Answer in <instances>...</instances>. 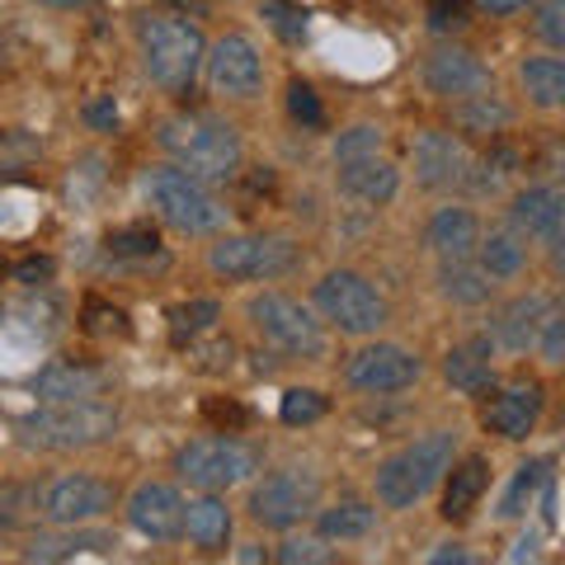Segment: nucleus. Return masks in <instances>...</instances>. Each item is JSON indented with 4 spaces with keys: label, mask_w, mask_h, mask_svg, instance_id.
Here are the masks:
<instances>
[{
    "label": "nucleus",
    "mask_w": 565,
    "mask_h": 565,
    "mask_svg": "<svg viewBox=\"0 0 565 565\" xmlns=\"http://www.w3.org/2000/svg\"><path fill=\"white\" fill-rule=\"evenodd\" d=\"M14 278L29 282V288H39L43 278H52V259H43V255H39V259H24L20 269H14Z\"/></svg>",
    "instance_id": "nucleus-46"
},
{
    "label": "nucleus",
    "mask_w": 565,
    "mask_h": 565,
    "mask_svg": "<svg viewBox=\"0 0 565 565\" xmlns=\"http://www.w3.org/2000/svg\"><path fill=\"white\" fill-rule=\"evenodd\" d=\"M217 316L222 307L212 302V297H193V302H180V307H170V340L174 344H193L199 334H207L212 326H217Z\"/></svg>",
    "instance_id": "nucleus-29"
},
{
    "label": "nucleus",
    "mask_w": 565,
    "mask_h": 565,
    "mask_svg": "<svg viewBox=\"0 0 565 565\" xmlns=\"http://www.w3.org/2000/svg\"><path fill=\"white\" fill-rule=\"evenodd\" d=\"M278 415H282V424H316L326 415V396L311 392V386H292V392H282Z\"/></svg>",
    "instance_id": "nucleus-35"
},
{
    "label": "nucleus",
    "mask_w": 565,
    "mask_h": 565,
    "mask_svg": "<svg viewBox=\"0 0 565 565\" xmlns=\"http://www.w3.org/2000/svg\"><path fill=\"white\" fill-rule=\"evenodd\" d=\"M174 467H180V476L189 486L217 494V490L250 481L259 471V448L241 444V438H193V444L180 448Z\"/></svg>",
    "instance_id": "nucleus-7"
},
{
    "label": "nucleus",
    "mask_w": 565,
    "mask_h": 565,
    "mask_svg": "<svg viewBox=\"0 0 565 565\" xmlns=\"http://www.w3.org/2000/svg\"><path fill=\"white\" fill-rule=\"evenodd\" d=\"M537 330H542V353H546V363H561V359H565V316H561V311H546Z\"/></svg>",
    "instance_id": "nucleus-43"
},
{
    "label": "nucleus",
    "mask_w": 565,
    "mask_h": 565,
    "mask_svg": "<svg viewBox=\"0 0 565 565\" xmlns=\"http://www.w3.org/2000/svg\"><path fill=\"white\" fill-rule=\"evenodd\" d=\"M444 297H452L462 307H481L490 297L486 269H471L467 259H444Z\"/></svg>",
    "instance_id": "nucleus-31"
},
{
    "label": "nucleus",
    "mask_w": 565,
    "mask_h": 565,
    "mask_svg": "<svg viewBox=\"0 0 565 565\" xmlns=\"http://www.w3.org/2000/svg\"><path fill=\"white\" fill-rule=\"evenodd\" d=\"M546 471H552V462H527V467H519L514 486H509V490H504V500H500V514H504V519L527 514V504H533L537 486L546 481Z\"/></svg>",
    "instance_id": "nucleus-34"
},
{
    "label": "nucleus",
    "mask_w": 565,
    "mask_h": 565,
    "mask_svg": "<svg viewBox=\"0 0 565 565\" xmlns=\"http://www.w3.org/2000/svg\"><path fill=\"white\" fill-rule=\"evenodd\" d=\"M212 274L236 278V282H255V278H282L297 264V245L282 236H226L212 245Z\"/></svg>",
    "instance_id": "nucleus-9"
},
{
    "label": "nucleus",
    "mask_w": 565,
    "mask_h": 565,
    "mask_svg": "<svg viewBox=\"0 0 565 565\" xmlns=\"http://www.w3.org/2000/svg\"><path fill=\"white\" fill-rule=\"evenodd\" d=\"M128 523L137 527L141 537H151V542L184 537V500H180V490L161 486V481L137 486L132 500H128Z\"/></svg>",
    "instance_id": "nucleus-14"
},
{
    "label": "nucleus",
    "mask_w": 565,
    "mask_h": 565,
    "mask_svg": "<svg viewBox=\"0 0 565 565\" xmlns=\"http://www.w3.org/2000/svg\"><path fill=\"white\" fill-rule=\"evenodd\" d=\"M316 307H321L326 321H334L344 334H373L386 326L382 292L353 269H334L316 282Z\"/></svg>",
    "instance_id": "nucleus-8"
},
{
    "label": "nucleus",
    "mask_w": 565,
    "mask_h": 565,
    "mask_svg": "<svg viewBox=\"0 0 565 565\" xmlns=\"http://www.w3.org/2000/svg\"><path fill=\"white\" fill-rule=\"evenodd\" d=\"M476 245H481V269H486V278H514L523 269V245H519V236L494 232L490 241H476Z\"/></svg>",
    "instance_id": "nucleus-32"
},
{
    "label": "nucleus",
    "mask_w": 565,
    "mask_h": 565,
    "mask_svg": "<svg viewBox=\"0 0 565 565\" xmlns=\"http://www.w3.org/2000/svg\"><path fill=\"white\" fill-rule=\"evenodd\" d=\"M509 561H537V542H533V537H523L514 552H509Z\"/></svg>",
    "instance_id": "nucleus-50"
},
{
    "label": "nucleus",
    "mask_w": 565,
    "mask_h": 565,
    "mask_svg": "<svg viewBox=\"0 0 565 565\" xmlns=\"http://www.w3.org/2000/svg\"><path fill=\"white\" fill-rule=\"evenodd\" d=\"M39 6H57V10H71V6H90V0H39Z\"/></svg>",
    "instance_id": "nucleus-51"
},
{
    "label": "nucleus",
    "mask_w": 565,
    "mask_h": 565,
    "mask_svg": "<svg viewBox=\"0 0 565 565\" xmlns=\"http://www.w3.org/2000/svg\"><path fill=\"white\" fill-rule=\"evenodd\" d=\"M278 561L282 565H321V561H330V546H326V537H288L278 546Z\"/></svg>",
    "instance_id": "nucleus-40"
},
{
    "label": "nucleus",
    "mask_w": 565,
    "mask_h": 565,
    "mask_svg": "<svg viewBox=\"0 0 565 565\" xmlns=\"http://www.w3.org/2000/svg\"><path fill=\"white\" fill-rule=\"evenodd\" d=\"M109 556L114 552V533H57V537H33L29 561H71V556Z\"/></svg>",
    "instance_id": "nucleus-27"
},
{
    "label": "nucleus",
    "mask_w": 565,
    "mask_h": 565,
    "mask_svg": "<svg viewBox=\"0 0 565 565\" xmlns=\"http://www.w3.org/2000/svg\"><path fill=\"white\" fill-rule=\"evenodd\" d=\"M415 174H419V184H429V189H452V184H462L467 180V170H471V156L467 147L457 141L452 132H419L415 137Z\"/></svg>",
    "instance_id": "nucleus-16"
},
{
    "label": "nucleus",
    "mask_w": 565,
    "mask_h": 565,
    "mask_svg": "<svg viewBox=\"0 0 565 565\" xmlns=\"http://www.w3.org/2000/svg\"><path fill=\"white\" fill-rule=\"evenodd\" d=\"M514 222H519L523 236H533V241H542V245H561L565 199H561L552 184L527 189V193H519V203H514Z\"/></svg>",
    "instance_id": "nucleus-19"
},
{
    "label": "nucleus",
    "mask_w": 565,
    "mask_h": 565,
    "mask_svg": "<svg viewBox=\"0 0 565 565\" xmlns=\"http://www.w3.org/2000/svg\"><path fill=\"white\" fill-rule=\"evenodd\" d=\"M104 386H109V377H104L99 367L71 363V359L47 363L43 373H39V396L43 401H95Z\"/></svg>",
    "instance_id": "nucleus-20"
},
{
    "label": "nucleus",
    "mask_w": 565,
    "mask_h": 565,
    "mask_svg": "<svg viewBox=\"0 0 565 565\" xmlns=\"http://www.w3.org/2000/svg\"><path fill=\"white\" fill-rule=\"evenodd\" d=\"M481 10L490 14H514V10H527V6H537V0H476Z\"/></svg>",
    "instance_id": "nucleus-48"
},
{
    "label": "nucleus",
    "mask_w": 565,
    "mask_h": 565,
    "mask_svg": "<svg viewBox=\"0 0 565 565\" xmlns=\"http://www.w3.org/2000/svg\"><path fill=\"white\" fill-rule=\"evenodd\" d=\"M85 122H90V128L114 132V128H118V104H114V95H104V99H90V104H85Z\"/></svg>",
    "instance_id": "nucleus-45"
},
{
    "label": "nucleus",
    "mask_w": 565,
    "mask_h": 565,
    "mask_svg": "<svg viewBox=\"0 0 565 565\" xmlns=\"http://www.w3.org/2000/svg\"><path fill=\"white\" fill-rule=\"evenodd\" d=\"M462 122H467V128H476V132H494L500 122H509V109H504V104H494L490 90H486V95H471L462 104Z\"/></svg>",
    "instance_id": "nucleus-36"
},
{
    "label": "nucleus",
    "mask_w": 565,
    "mask_h": 565,
    "mask_svg": "<svg viewBox=\"0 0 565 565\" xmlns=\"http://www.w3.org/2000/svg\"><path fill=\"white\" fill-rule=\"evenodd\" d=\"M429 24H434L438 33L462 29V24H467V6H462V0H429Z\"/></svg>",
    "instance_id": "nucleus-44"
},
{
    "label": "nucleus",
    "mask_w": 565,
    "mask_h": 565,
    "mask_svg": "<svg viewBox=\"0 0 565 565\" xmlns=\"http://www.w3.org/2000/svg\"><path fill=\"white\" fill-rule=\"evenodd\" d=\"M203 411H207V419H217V424H232V429H241V424H245V411H241V405H232V401H207L203 405Z\"/></svg>",
    "instance_id": "nucleus-47"
},
{
    "label": "nucleus",
    "mask_w": 565,
    "mask_h": 565,
    "mask_svg": "<svg viewBox=\"0 0 565 565\" xmlns=\"http://www.w3.org/2000/svg\"><path fill=\"white\" fill-rule=\"evenodd\" d=\"M424 81H429V90L444 95V99H471V95L490 90V71L467 47H438L429 57V66H424Z\"/></svg>",
    "instance_id": "nucleus-15"
},
{
    "label": "nucleus",
    "mask_w": 565,
    "mask_h": 565,
    "mask_svg": "<svg viewBox=\"0 0 565 565\" xmlns=\"http://www.w3.org/2000/svg\"><path fill=\"white\" fill-rule=\"evenodd\" d=\"M137 43H141V62H147L151 81L166 95H189V85L199 81V66L207 57L203 33L184 20H174V14H141Z\"/></svg>",
    "instance_id": "nucleus-2"
},
{
    "label": "nucleus",
    "mask_w": 565,
    "mask_h": 565,
    "mask_svg": "<svg viewBox=\"0 0 565 565\" xmlns=\"http://www.w3.org/2000/svg\"><path fill=\"white\" fill-rule=\"evenodd\" d=\"M486 486H490V467H486V457H467V462L448 476L444 519H448V523H462V519H471V509L481 504Z\"/></svg>",
    "instance_id": "nucleus-24"
},
{
    "label": "nucleus",
    "mask_w": 565,
    "mask_h": 565,
    "mask_svg": "<svg viewBox=\"0 0 565 565\" xmlns=\"http://www.w3.org/2000/svg\"><path fill=\"white\" fill-rule=\"evenodd\" d=\"M523 90L537 109H561L565 104V62L561 57H527L523 62Z\"/></svg>",
    "instance_id": "nucleus-26"
},
{
    "label": "nucleus",
    "mask_w": 565,
    "mask_h": 565,
    "mask_svg": "<svg viewBox=\"0 0 565 565\" xmlns=\"http://www.w3.org/2000/svg\"><path fill=\"white\" fill-rule=\"evenodd\" d=\"M537 419H542V386L537 382L509 386V392H500L486 405V429L509 438V444H519V438L533 434Z\"/></svg>",
    "instance_id": "nucleus-17"
},
{
    "label": "nucleus",
    "mask_w": 565,
    "mask_h": 565,
    "mask_svg": "<svg viewBox=\"0 0 565 565\" xmlns=\"http://www.w3.org/2000/svg\"><path fill=\"white\" fill-rule=\"evenodd\" d=\"M259 20H269V29L278 33L282 43H302L307 29H311V14L297 6V0H264V6H259Z\"/></svg>",
    "instance_id": "nucleus-33"
},
{
    "label": "nucleus",
    "mask_w": 565,
    "mask_h": 565,
    "mask_svg": "<svg viewBox=\"0 0 565 565\" xmlns=\"http://www.w3.org/2000/svg\"><path fill=\"white\" fill-rule=\"evenodd\" d=\"M161 147L193 180H232L241 166V137L212 114H180L161 122Z\"/></svg>",
    "instance_id": "nucleus-1"
},
{
    "label": "nucleus",
    "mask_w": 565,
    "mask_h": 565,
    "mask_svg": "<svg viewBox=\"0 0 565 565\" xmlns=\"http://www.w3.org/2000/svg\"><path fill=\"white\" fill-rule=\"evenodd\" d=\"M114 429H118V411L104 401H43L39 411H29L20 419L24 444L47 452L95 448L104 438H114Z\"/></svg>",
    "instance_id": "nucleus-3"
},
{
    "label": "nucleus",
    "mask_w": 565,
    "mask_h": 565,
    "mask_svg": "<svg viewBox=\"0 0 565 565\" xmlns=\"http://www.w3.org/2000/svg\"><path fill=\"white\" fill-rule=\"evenodd\" d=\"M546 311H552L546 307V297H519L514 307L500 311V321H494V340H500L504 349H527L537 340V326H542Z\"/></svg>",
    "instance_id": "nucleus-25"
},
{
    "label": "nucleus",
    "mask_w": 565,
    "mask_h": 565,
    "mask_svg": "<svg viewBox=\"0 0 565 565\" xmlns=\"http://www.w3.org/2000/svg\"><path fill=\"white\" fill-rule=\"evenodd\" d=\"M476 241H481V226H476L467 207H444L429 222V250L438 259H467L476 250Z\"/></svg>",
    "instance_id": "nucleus-22"
},
{
    "label": "nucleus",
    "mask_w": 565,
    "mask_h": 565,
    "mask_svg": "<svg viewBox=\"0 0 565 565\" xmlns=\"http://www.w3.org/2000/svg\"><path fill=\"white\" fill-rule=\"evenodd\" d=\"M250 321L259 330V340L278 349L282 359H326V330L321 321L302 307V302H292V297H282V292H259L250 297Z\"/></svg>",
    "instance_id": "nucleus-6"
},
{
    "label": "nucleus",
    "mask_w": 565,
    "mask_h": 565,
    "mask_svg": "<svg viewBox=\"0 0 565 565\" xmlns=\"http://www.w3.org/2000/svg\"><path fill=\"white\" fill-rule=\"evenodd\" d=\"M429 561H434V565H444V561H457V565H471L476 556H471V552H462V546H444V552H434Z\"/></svg>",
    "instance_id": "nucleus-49"
},
{
    "label": "nucleus",
    "mask_w": 565,
    "mask_h": 565,
    "mask_svg": "<svg viewBox=\"0 0 565 565\" xmlns=\"http://www.w3.org/2000/svg\"><path fill=\"white\" fill-rule=\"evenodd\" d=\"M377 527V509L373 504H359V500H344V504H334L321 514V537H367Z\"/></svg>",
    "instance_id": "nucleus-30"
},
{
    "label": "nucleus",
    "mask_w": 565,
    "mask_h": 565,
    "mask_svg": "<svg viewBox=\"0 0 565 565\" xmlns=\"http://www.w3.org/2000/svg\"><path fill=\"white\" fill-rule=\"evenodd\" d=\"M537 39L542 43H552V47H561L565 43V0H546V6L537 10Z\"/></svg>",
    "instance_id": "nucleus-42"
},
{
    "label": "nucleus",
    "mask_w": 565,
    "mask_h": 565,
    "mask_svg": "<svg viewBox=\"0 0 565 565\" xmlns=\"http://www.w3.org/2000/svg\"><path fill=\"white\" fill-rule=\"evenodd\" d=\"M448 382L457 386L462 396H481L494 386V363H490V344L486 340H471V344H457L444 363Z\"/></svg>",
    "instance_id": "nucleus-23"
},
{
    "label": "nucleus",
    "mask_w": 565,
    "mask_h": 565,
    "mask_svg": "<svg viewBox=\"0 0 565 565\" xmlns=\"http://www.w3.org/2000/svg\"><path fill=\"white\" fill-rule=\"evenodd\" d=\"M207 81L217 95H232V99H255L259 85H264V62L250 39L241 33H226V39L207 52Z\"/></svg>",
    "instance_id": "nucleus-12"
},
{
    "label": "nucleus",
    "mask_w": 565,
    "mask_h": 565,
    "mask_svg": "<svg viewBox=\"0 0 565 565\" xmlns=\"http://www.w3.org/2000/svg\"><path fill=\"white\" fill-rule=\"evenodd\" d=\"M340 189L349 193V199L382 207V203L396 199L401 174H396L392 161H382L377 151H367V156H353V161H340Z\"/></svg>",
    "instance_id": "nucleus-18"
},
{
    "label": "nucleus",
    "mask_w": 565,
    "mask_h": 565,
    "mask_svg": "<svg viewBox=\"0 0 565 565\" xmlns=\"http://www.w3.org/2000/svg\"><path fill=\"white\" fill-rule=\"evenodd\" d=\"M184 533L199 552H222V546L232 542V509H226V500H217V494L207 490L203 500L184 504Z\"/></svg>",
    "instance_id": "nucleus-21"
},
{
    "label": "nucleus",
    "mask_w": 565,
    "mask_h": 565,
    "mask_svg": "<svg viewBox=\"0 0 565 565\" xmlns=\"http://www.w3.org/2000/svg\"><path fill=\"white\" fill-rule=\"evenodd\" d=\"M109 259L114 264H137V269H147V264H166L161 236H156L151 226H118V232H109Z\"/></svg>",
    "instance_id": "nucleus-28"
},
{
    "label": "nucleus",
    "mask_w": 565,
    "mask_h": 565,
    "mask_svg": "<svg viewBox=\"0 0 565 565\" xmlns=\"http://www.w3.org/2000/svg\"><path fill=\"white\" fill-rule=\"evenodd\" d=\"M114 509V486L95 481V476H62L43 490V514L62 527H76V523H90L99 514Z\"/></svg>",
    "instance_id": "nucleus-13"
},
{
    "label": "nucleus",
    "mask_w": 565,
    "mask_h": 565,
    "mask_svg": "<svg viewBox=\"0 0 565 565\" xmlns=\"http://www.w3.org/2000/svg\"><path fill=\"white\" fill-rule=\"evenodd\" d=\"M141 193L184 236H212L226 226V207L203 189V180H193L180 166H151L141 174Z\"/></svg>",
    "instance_id": "nucleus-4"
},
{
    "label": "nucleus",
    "mask_w": 565,
    "mask_h": 565,
    "mask_svg": "<svg viewBox=\"0 0 565 565\" xmlns=\"http://www.w3.org/2000/svg\"><path fill=\"white\" fill-rule=\"evenodd\" d=\"M452 467V434H429L386 457L377 471V500L386 509H411L438 486V476Z\"/></svg>",
    "instance_id": "nucleus-5"
},
{
    "label": "nucleus",
    "mask_w": 565,
    "mask_h": 565,
    "mask_svg": "<svg viewBox=\"0 0 565 565\" xmlns=\"http://www.w3.org/2000/svg\"><path fill=\"white\" fill-rule=\"evenodd\" d=\"M367 151H382V128H373V122H359V128H349L334 141V161H353V156H367Z\"/></svg>",
    "instance_id": "nucleus-39"
},
{
    "label": "nucleus",
    "mask_w": 565,
    "mask_h": 565,
    "mask_svg": "<svg viewBox=\"0 0 565 565\" xmlns=\"http://www.w3.org/2000/svg\"><path fill=\"white\" fill-rule=\"evenodd\" d=\"M316 500H321V481H316L311 471L288 467V471L264 476L250 490V519L264 527H292L311 514Z\"/></svg>",
    "instance_id": "nucleus-10"
},
{
    "label": "nucleus",
    "mask_w": 565,
    "mask_h": 565,
    "mask_svg": "<svg viewBox=\"0 0 565 565\" xmlns=\"http://www.w3.org/2000/svg\"><path fill=\"white\" fill-rule=\"evenodd\" d=\"M349 386H359V392H405V386L419 382V359L411 349L401 344H367L349 359Z\"/></svg>",
    "instance_id": "nucleus-11"
},
{
    "label": "nucleus",
    "mask_w": 565,
    "mask_h": 565,
    "mask_svg": "<svg viewBox=\"0 0 565 565\" xmlns=\"http://www.w3.org/2000/svg\"><path fill=\"white\" fill-rule=\"evenodd\" d=\"M288 109H292L297 122H307V128H321V122H326L321 95H316V85H307V81H292L288 85Z\"/></svg>",
    "instance_id": "nucleus-38"
},
{
    "label": "nucleus",
    "mask_w": 565,
    "mask_h": 565,
    "mask_svg": "<svg viewBox=\"0 0 565 565\" xmlns=\"http://www.w3.org/2000/svg\"><path fill=\"white\" fill-rule=\"evenodd\" d=\"M39 156V141L24 137V132H0V174L6 170H20L24 161Z\"/></svg>",
    "instance_id": "nucleus-41"
},
{
    "label": "nucleus",
    "mask_w": 565,
    "mask_h": 565,
    "mask_svg": "<svg viewBox=\"0 0 565 565\" xmlns=\"http://www.w3.org/2000/svg\"><path fill=\"white\" fill-rule=\"evenodd\" d=\"M81 326L90 334H128V316H122L118 307H109V302H99V297H90L85 311H81Z\"/></svg>",
    "instance_id": "nucleus-37"
}]
</instances>
